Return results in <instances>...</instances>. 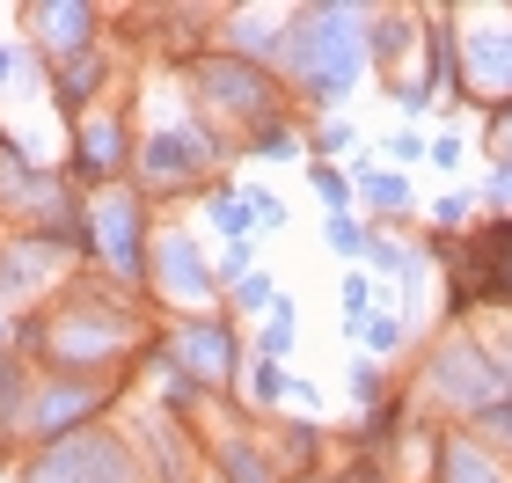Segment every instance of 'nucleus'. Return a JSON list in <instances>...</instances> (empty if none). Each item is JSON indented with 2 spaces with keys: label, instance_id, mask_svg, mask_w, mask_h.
I'll use <instances>...</instances> for the list:
<instances>
[{
  "label": "nucleus",
  "instance_id": "14",
  "mask_svg": "<svg viewBox=\"0 0 512 483\" xmlns=\"http://www.w3.org/2000/svg\"><path fill=\"white\" fill-rule=\"evenodd\" d=\"M74 169L96 183H118V169H125V125L110 118V110H96V118H81V132H74Z\"/></svg>",
  "mask_w": 512,
  "mask_h": 483
},
{
  "label": "nucleus",
  "instance_id": "22",
  "mask_svg": "<svg viewBox=\"0 0 512 483\" xmlns=\"http://www.w3.org/2000/svg\"><path fill=\"white\" fill-rule=\"evenodd\" d=\"M256 344H264V359H271V366H278V359L293 352V301H286V293H278V301H271V322H264V330H256Z\"/></svg>",
  "mask_w": 512,
  "mask_h": 483
},
{
  "label": "nucleus",
  "instance_id": "12",
  "mask_svg": "<svg viewBox=\"0 0 512 483\" xmlns=\"http://www.w3.org/2000/svg\"><path fill=\"white\" fill-rule=\"evenodd\" d=\"M22 22H30V37L59 59H74V52L96 44V8H81V0H44V8H30Z\"/></svg>",
  "mask_w": 512,
  "mask_h": 483
},
{
  "label": "nucleus",
  "instance_id": "18",
  "mask_svg": "<svg viewBox=\"0 0 512 483\" xmlns=\"http://www.w3.org/2000/svg\"><path fill=\"white\" fill-rule=\"evenodd\" d=\"M469 264H491V301H512V220L483 235V249H476Z\"/></svg>",
  "mask_w": 512,
  "mask_h": 483
},
{
  "label": "nucleus",
  "instance_id": "7",
  "mask_svg": "<svg viewBox=\"0 0 512 483\" xmlns=\"http://www.w3.org/2000/svg\"><path fill=\"white\" fill-rule=\"evenodd\" d=\"M161 352L176 359V374L191 381V388H227V381H235V330H227L220 315L183 322V330L161 344Z\"/></svg>",
  "mask_w": 512,
  "mask_h": 483
},
{
  "label": "nucleus",
  "instance_id": "27",
  "mask_svg": "<svg viewBox=\"0 0 512 483\" xmlns=\"http://www.w3.org/2000/svg\"><path fill=\"white\" fill-rule=\"evenodd\" d=\"M315 191H322V205H330V213H352V183H344L330 161H315Z\"/></svg>",
  "mask_w": 512,
  "mask_h": 483
},
{
  "label": "nucleus",
  "instance_id": "8",
  "mask_svg": "<svg viewBox=\"0 0 512 483\" xmlns=\"http://www.w3.org/2000/svg\"><path fill=\"white\" fill-rule=\"evenodd\" d=\"M191 81H198V96H205V103L235 110V118H264V110H271V81H264V66H249V59H235V52L198 59V66H191Z\"/></svg>",
  "mask_w": 512,
  "mask_h": 483
},
{
  "label": "nucleus",
  "instance_id": "28",
  "mask_svg": "<svg viewBox=\"0 0 512 483\" xmlns=\"http://www.w3.org/2000/svg\"><path fill=\"white\" fill-rule=\"evenodd\" d=\"M483 440H491V447H505V454H512V396H505V403H491V410H483Z\"/></svg>",
  "mask_w": 512,
  "mask_h": 483
},
{
  "label": "nucleus",
  "instance_id": "16",
  "mask_svg": "<svg viewBox=\"0 0 512 483\" xmlns=\"http://www.w3.org/2000/svg\"><path fill=\"white\" fill-rule=\"evenodd\" d=\"M96 88H103V52L88 44V52H74V59L59 66V103H66V110H88Z\"/></svg>",
  "mask_w": 512,
  "mask_h": 483
},
{
  "label": "nucleus",
  "instance_id": "13",
  "mask_svg": "<svg viewBox=\"0 0 512 483\" xmlns=\"http://www.w3.org/2000/svg\"><path fill=\"white\" fill-rule=\"evenodd\" d=\"M59 264H66V242H52V235H22V242H8V249H0V301H22V293L44 286Z\"/></svg>",
  "mask_w": 512,
  "mask_h": 483
},
{
  "label": "nucleus",
  "instance_id": "4",
  "mask_svg": "<svg viewBox=\"0 0 512 483\" xmlns=\"http://www.w3.org/2000/svg\"><path fill=\"white\" fill-rule=\"evenodd\" d=\"M118 396V381H88V374H52V381H30V396H22L15 425L30 432V440H66V432L96 425V410Z\"/></svg>",
  "mask_w": 512,
  "mask_h": 483
},
{
  "label": "nucleus",
  "instance_id": "6",
  "mask_svg": "<svg viewBox=\"0 0 512 483\" xmlns=\"http://www.w3.org/2000/svg\"><path fill=\"white\" fill-rule=\"evenodd\" d=\"M432 396L447 403V410H491V403H505L512 396V381H505V366L483 352V344H469V337H447L432 352Z\"/></svg>",
  "mask_w": 512,
  "mask_h": 483
},
{
  "label": "nucleus",
  "instance_id": "26",
  "mask_svg": "<svg viewBox=\"0 0 512 483\" xmlns=\"http://www.w3.org/2000/svg\"><path fill=\"white\" fill-rule=\"evenodd\" d=\"M213 227H220V235H242V227H249V198L242 191H220L213 198Z\"/></svg>",
  "mask_w": 512,
  "mask_h": 483
},
{
  "label": "nucleus",
  "instance_id": "9",
  "mask_svg": "<svg viewBox=\"0 0 512 483\" xmlns=\"http://www.w3.org/2000/svg\"><path fill=\"white\" fill-rule=\"evenodd\" d=\"M205 161H220V140H205V132H191V125H169V132H154V140H139V176H147L154 191L191 183Z\"/></svg>",
  "mask_w": 512,
  "mask_h": 483
},
{
  "label": "nucleus",
  "instance_id": "19",
  "mask_svg": "<svg viewBox=\"0 0 512 483\" xmlns=\"http://www.w3.org/2000/svg\"><path fill=\"white\" fill-rule=\"evenodd\" d=\"M227 44H235V59H264L278 52V15H235V30H227Z\"/></svg>",
  "mask_w": 512,
  "mask_h": 483
},
{
  "label": "nucleus",
  "instance_id": "23",
  "mask_svg": "<svg viewBox=\"0 0 512 483\" xmlns=\"http://www.w3.org/2000/svg\"><path fill=\"white\" fill-rule=\"evenodd\" d=\"M286 388H293V374H286V366H271V359H256V374H249V403H278V396H286Z\"/></svg>",
  "mask_w": 512,
  "mask_h": 483
},
{
  "label": "nucleus",
  "instance_id": "21",
  "mask_svg": "<svg viewBox=\"0 0 512 483\" xmlns=\"http://www.w3.org/2000/svg\"><path fill=\"white\" fill-rule=\"evenodd\" d=\"M359 198L374 205V213H403V205H410V183L395 176V169H388V176H381V169H366V176H359Z\"/></svg>",
  "mask_w": 512,
  "mask_h": 483
},
{
  "label": "nucleus",
  "instance_id": "30",
  "mask_svg": "<svg viewBox=\"0 0 512 483\" xmlns=\"http://www.w3.org/2000/svg\"><path fill=\"white\" fill-rule=\"evenodd\" d=\"M352 396H359V403H381V366H374V359L352 366Z\"/></svg>",
  "mask_w": 512,
  "mask_h": 483
},
{
  "label": "nucleus",
  "instance_id": "33",
  "mask_svg": "<svg viewBox=\"0 0 512 483\" xmlns=\"http://www.w3.org/2000/svg\"><path fill=\"white\" fill-rule=\"evenodd\" d=\"M235 301H242V308H271L278 293H271V279H256V271H249V279L235 286Z\"/></svg>",
  "mask_w": 512,
  "mask_h": 483
},
{
  "label": "nucleus",
  "instance_id": "35",
  "mask_svg": "<svg viewBox=\"0 0 512 483\" xmlns=\"http://www.w3.org/2000/svg\"><path fill=\"white\" fill-rule=\"evenodd\" d=\"M388 154H395V161H417V154H425V140H417V132H395Z\"/></svg>",
  "mask_w": 512,
  "mask_h": 483
},
{
  "label": "nucleus",
  "instance_id": "1",
  "mask_svg": "<svg viewBox=\"0 0 512 483\" xmlns=\"http://www.w3.org/2000/svg\"><path fill=\"white\" fill-rule=\"evenodd\" d=\"M359 8H308L293 30V74L315 103H344L366 66V44H359Z\"/></svg>",
  "mask_w": 512,
  "mask_h": 483
},
{
  "label": "nucleus",
  "instance_id": "11",
  "mask_svg": "<svg viewBox=\"0 0 512 483\" xmlns=\"http://www.w3.org/2000/svg\"><path fill=\"white\" fill-rule=\"evenodd\" d=\"M154 286L176 293V301H205V293H213V264L198 257V242L183 235V227H161L154 235Z\"/></svg>",
  "mask_w": 512,
  "mask_h": 483
},
{
  "label": "nucleus",
  "instance_id": "17",
  "mask_svg": "<svg viewBox=\"0 0 512 483\" xmlns=\"http://www.w3.org/2000/svg\"><path fill=\"white\" fill-rule=\"evenodd\" d=\"M439 483H505V469L491 462V454H476L469 440H454L447 454H439Z\"/></svg>",
  "mask_w": 512,
  "mask_h": 483
},
{
  "label": "nucleus",
  "instance_id": "10",
  "mask_svg": "<svg viewBox=\"0 0 512 483\" xmlns=\"http://www.w3.org/2000/svg\"><path fill=\"white\" fill-rule=\"evenodd\" d=\"M461 52H469V88L476 96H512V15H476V30H461Z\"/></svg>",
  "mask_w": 512,
  "mask_h": 483
},
{
  "label": "nucleus",
  "instance_id": "2",
  "mask_svg": "<svg viewBox=\"0 0 512 483\" xmlns=\"http://www.w3.org/2000/svg\"><path fill=\"white\" fill-rule=\"evenodd\" d=\"M15 344H22V352L66 359V374H88L96 359H110V352H125V344H132V322L118 308H66L52 322H22Z\"/></svg>",
  "mask_w": 512,
  "mask_h": 483
},
{
  "label": "nucleus",
  "instance_id": "34",
  "mask_svg": "<svg viewBox=\"0 0 512 483\" xmlns=\"http://www.w3.org/2000/svg\"><path fill=\"white\" fill-rule=\"evenodd\" d=\"M425 154L439 161V169H454V161H461V154H469V147H461V140H454V132H439V140H425Z\"/></svg>",
  "mask_w": 512,
  "mask_h": 483
},
{
  "label": "nucleus",
  "instance_id": "25",
  "mask_svg": "<svg viewBox=\"0 0 512 483\" xmlns=\"http://www.w3.org/2000/svg\"><path fill=\"white\" fill-rule=\"evenodd\" d=\"M249 154H256V161H293V154H300V132H293V125H264Z\"/></svg>",
  "mask_w": 512,
  "mask_h": 483
},
{
  "label": "nucleus",
  "instance_id": "31",
  "mask_svg": "<svg viewBox=\"0 0 512 483\" xmlns=\"http://www.w3.org/2000/svg\"><path fill=\"white\" fill-rule=\"evenodd\" d=\"M469 205H476L469 191H447V198L432 205V220H439V227H461V220H469Z\"/></svg>",
  "mask_w": 512,
  "mask_h": 483
},
{
  "label": "nucleus",
  "instance_id": "5",
  "mask_svg": "<svg viewBox=\"0 0 512 483\" xmlns=\"http://www.w3.org/2000/svg\"><path fill=\"white\" fill-rule=\"evenodd\" d=\"M81 227H88L96 257L118 271V279H139V271H147V205H139L125 183H103V191L81 205Z\"/></svg>",
  "mask_w": 512,
  "mask_h": 483
},
{
  "label": "nucleus",
  "instance_id": "37",
  "mask_svg": "<svg viewBox=\"0 0 512 483\" xmlns=\"http://www.w3.org/2000/svg\"><path fill=\"white\" fill-rule=\"evenodd\" d=\"M498 161H512V110H498Z\"/></svg>",
  "mask_w": 512,
  "mask_h": 483
},
{
  "label": "nucleus",
  "instance_id": "20",
  "mask_svg": "<svg viewBox=\"0 0 512 483\" xmlns=\"http://www.w3.org/2000/svg\"><path fill=\"white\" fill-rule=\"evenodd\" d=\"M366 22H374V30H366V44H374L381 66H395V59L410 52V15H366Z\"/></svg>",
  "mask_w": 512,
  "mask_h": 483
},
{
  "label": "nucleus",
  "instance_id": "15",
  "mask_svg": "<svg viewBox=\"0 0 512 483\" xmlns=\"http://www.w3.org/2000/svg\"><path fill=\"white\" fill-rule=\"evenodd\" d=\"M213 454H220V476L227 483H278L271 454H256V440H242V432H220Z\"/></svg>",
  "mask_w": 512,
  "mask_h": 483
},
{
  "label": "nucleus",
  "instance_id": "32",
  "mask_svg": "<svg viewBox=\"0 0 512 483\" xmlns=\"http://www.w3.org/2000/svg\"><path fill=\"white\" fill-rule=\"evenodd\" d=\"M366 301H374V286H366V279H344V315H352V330L366 322Z\"/></svg>",
  "mask_w": 512,
  "mask_h": 483
},
{
  "label": "nucleus",
  "instance_id": "29",
  "mask_svg": "<svg viewBox=\"0 0 512 483\" xmlns=\"http://www.w3.org/2000/svg\"><path fill=\"white\" fill-rule=\"evenodd\" d=\"M330 249H344V257H359V249H366V235H359L352 213H330Z\"/></svg>",
  "mask_w": 512,
  "mask_h": 483
},
{
  "label": "nucleus",
  "instance_id": "36",
  "mask_svg": "<svg viewBox=\"0 0 512 483\" xmlns=\"http://www.w3.org/2000/svg\"><path fill=\"white\" fill-rule=\"evenodd\" d=\"M483 198H498V205H512V161H498V176H491V191Z\"/></svg>",
  "mask_w": 512,
  "mask_h": 483
},
{
  "label": "nucleus",
  "instance_id": "24",
  "mask_svg": "<svg viewBox=\"0 0 512 483\" xmlns=\"http://www.w3.org/2000/svg\"><path fill=\"white\" fill-rule=\"evenodd\" d=\"M359 330H366V344H374L381 359H388V352H403V337H410V330H403V315H388V308H381V315H366Z\"/></svg>",
  "mask_w": 512,
  "mask_h": 483
},
{
  "label": "nucleus",
  "instance_id": "38",
  "mask_svg": "<svg viewBox=\"0 0 512 483\" xmlns=\"http://www.w3.org/2000/svg\"><path fill=\"white\" fill-rule=\"evenodd\" d=\"M15 66H22V52H15V44H0V81H8Z\"/></svg>",
  "mask_w": 512,
  "mask_h": 483
},
{
  "label": "nucleus",
  "instance_id": "3",
  "mask_svg": "<svg viewBox=\"0 0 512 483\" xmlns=\"http://www.w3.org/2000/svg\"><path fill=\"white\" fill-rule=\"evenodd\" d=\"M22 483H139V462L118 432L103 425H81L66 440H44L37 462L22 469Z\"/></svg>",
  "mask_w": 512,
  "mask_h": 483
}]
</instances>
